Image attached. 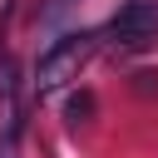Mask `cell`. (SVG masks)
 I'll list each match as a JSON object with an SVG mask.
<instances>
[{"label": "cell", "mask_w": 158, "mask_h": 158, "mask_svg": "<svg viewBox=\"0 0 158 158\" xmlns=\"http://www.w3.org/2000/svg\"><path fill=\"white\" fill-rule=\"evenodd\" d=\"M64 10H74V0H44V5H40V20L49 25V20H59Z\"/></svg>", "instance_id": "obj_3"}, {"label": "cell", "mask_w": 158, "mask_h": 158, "mask_svg": "<svg viewBox=\"0 0 158 158\" xmlns=\"http://www.w3.org/2000/svg\"><path fill=\"white\" fill-rule=\"evenodd\" d=\"M94 49H99V35H94V30H69V35H59V40L35 59L30 94H35V99H49V94H59L64 84H74V79L84 74V64L94 59Z\"/></svg>", "instance_id": "obj_1"}, {"label": "cell", "mask_w": 158, "mask_h": 158, "mask_svg": "<svg viewBox=\"0 0 158 158\" xmlns=\"http://www.w3.org/2000/svg\"><path fill=\"white\" fill-rule=\"evenodd\" d=\"M99 40L118 54H138V49H153L158 44V0H123L109 25L99 30Z\"/></svg>", "instance_id": "obj_2"}, {"label": "cell", "mask_w": 158, "mask_h": 158, "mask_svg": "<svg viewBox=\"0 0 158 158\" xmlns=\"http://www.w3.org/2000/svg\"><path fill=\"white\" fill-rule=\"evenodd\" d=\"M0 158H5V153H0Z\"/></svg>", "instance_id": "obj_4"}]
</instances>
